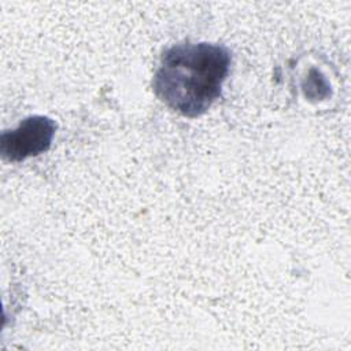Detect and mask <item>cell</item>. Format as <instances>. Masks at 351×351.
<instances>
[{
	"instance_id": "cell-1",
	"label": "cell",
	"mask_w": 351,
	"mask_h": 351,
	"mask_svg": "<svg viewBox=\"0 0 351 351\" xmlns=\"http://www.w3.org/2000/svg\"><path fill=\"white\" fill-rule=\"evenodd\" d=\"M230 63V51L223 45L174 44L160 56L152 80L154 92L174 112L197 118L221 96Z\"/></svg>"
},
{
	"instance_id": "cell-2",
	"label": "cell",
	"mask_w": 351,
	"mask_h": 351,
	"mask_svg": "<svg viewBox=\"0 0 351 351\" xmlns=\"http://www.w3.org/2000/svg\"><path fill=\"white\" fill-rule=\"evenodd\" d=\"M56 122L45 115H32L1 133L0 152L10 162H21L47 152L56 133Z\"/></svg>"
}]
</instances>
